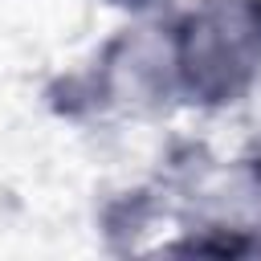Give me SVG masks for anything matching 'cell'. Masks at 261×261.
Instances as JSON below:
<instances>
[{"mask_svg": "<svg viewBox=\"0 0 261 261\" xmlns=\"http://www.w3.org/2000/svg\"><path fill=\"white\" fill-rule=\"evenodd\" d=\"M98 228L110 253H143L163 232L151 253L261 257V147L220 159L204 143H175L159 175L102 204Z\"/></svg>", "mask_w": 261, "mask_h": 261, "instance_id": "cell-1", "label": "cell"}, {"mask_svg": "<svg viewBox=\"0 0 261 261\" xmlns=\"http://www.w3.org/2000/svg\"><path fill=\"white\" fill-rule=\"evenodd\" d=\"M163 12L126 20L94 49L82 69L57 73L45 86V106L65 122L163 118L179 110Z\"/></svg>", "mask_w": 261, "mask_h": 261, "instance_id": "cell-2", "label": "cell"}, {"mask_svg": "<svg viewBox=\"0 0 261 261\" xmlns=\"http://www.w3.org/2000/svg\"><path fill=\"white\" fill-rule=\"evenodd\" d=\"M179 106L220 114L261 86V0H188L167 8Z\"/></svg>", "mask_w": 261, "mask_h": 261, "instance_id": "cell-3", "label": "cell"}, {"mask_svg": "<svg viewBox=\"0 0 261 261\" xmlns=\"http://www.w3.org/2000/svg\"><path fill=\"white\" fill-rule=\"evenodd\" d=\"M102 4H110V8H118L126 16H151V12L171 8V0H102Z\"/></svg>", "mask_w": 261, "mask_h": 261, "instance_id": "cell-4", "label": "cell"}]
</instances>
